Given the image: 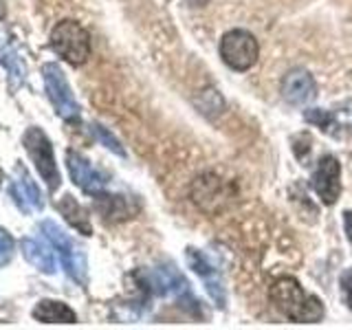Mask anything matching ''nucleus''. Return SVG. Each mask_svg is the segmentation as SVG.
<instances>
[{
    "mask_svg": "<svg viewBox=\"0 0 352 330\" xmlns=\"http://www.w3.org/2000/svg\"><path fill=\"white\" fill-rule=\"evenodd\" d=\"M40 231L44 234V238L53 245V249L58 251L66 273H69L77 284H86V275H88L86 256H84V251L71 240V236L64 234L62 227L51 223V220H44V223L40 225Z\"/></svg>",
    "mask_w": 352,
    "mask_h": 330,
    "instance_id": "obj_5",
    "label": "nucleus"
},
{
    "mask_svg": "<svg viewBox=\"0 0 352 330\" xmlns=\"http://www.w3.org/2000/svg\"><path fill=\"white\" fill-rule=\"evenodd\" d=\"M313 190L324 205H335L341 194V163L333 154H326L317 161L313 172Z\"/></svg>",
    "mask_w": 352,
    "mask_h": 330,
    "instance_id": "obj_7",
    "label": "nucleus"
},
{
    "mask_svg": "<svg viewBox=\"0 0 352 330\" xmlns=\"http://www.w3.org/2000/svg\"><path fill=\"white\" fill-rule=\"evenodd\" d=\"M66 168H69L73 183L80 187L82 192L91 196H99L106 192V185H108L106 174L99 172L91 161L82 157V154H77L73 150L66 152Z\"/></svg>",
    "mask_w": 352,
    "mask_h": 330,
    "instance_id": "obj_8",
    "label": "nucleus"
},
{
    "mask_svg": "<svg viewBox=\"0 0 352 330\" xmlns=\"http://www.w3.org/2000/svg\"><path fill=\"white\" fill-rule=\"evenodd\" d=\"M150 286L159 295H168L172 291H181L187 286V282L183 280V275L176 273L172 267H161L150 275Z\"/></svg>",
    "mask_w": 352,
    "mask_h": 330,
    "instance_id": "obj_16",
    "label": "nucleus"
},
{
    "mask_svg": "<svg viewBox=\"0 0 352 330\" xmlns=\"http://www.w3.org/2000/svg\"><path fill=\"white\" fill-rule=\"evenodd\" d=\"M192 198L196 205H201L205 212H216L218 205L227 201V185L218 179L214 172L201 174L192 185Z\"/></svg>",
    "mask_w": 352,
    "mask_h": 330,
    "instance_id": "obj_11",
    "label": "nucleus"
},
{
    "mask_svg": "<svg viewBox=\"0 0 352 330\" xmlns=\"http://www.w3.org/2000/svg\"><path fill=\"white\" fill-rule=\"evenodd\" d=\"M269 297L278 311L295 324H317L324 319V304L317 295L308 293L291 275L278 278L269 289Z\"/></svg>",
    "mask_w": 352,
    "mask_h": 330,
    "instance_id": "obj_1",
    "label": "nucleus"
},
{
    "mask_svg": "<svg viewBox=\"0 0 352 330\" xmlns=\"http://www.w3.org/2000/svg\"><path fill=\"white\" fill-rule=\"evenodd\" d=\"M282 95L293 106H304L317 97V84L315 77L306 69H293L284 75L282 80Z\"/></svg>",
    "mask_w": 352,
    "mask_h": 330,
    "instance_id": "obj_10",
    "label": "nucleus"
},
{
    "mask_svg": "<svg viewBox=\"0 0 352 330\" xmlns=\"http://www.w3.org/2000/svg\"><path fill=\"white\" fill-rule=\"evenodd\" d=\"M344 229H346L348 242L352 245V212H344Z\"/></svg>",
    "mask_w": 352,
    "mask_h": 330,
    "instance_id": "obj_21",
    "label": "nucleus"
},
{
    "mask_svg": "<svg viewBox=\"0 0 352 330\" xmlns=\"http://www.w3.org/2000/svg\"><path fill=\"white\" fill-rule=\"evenodd\" d=\"M51 49L73 66H82L91 55V36L75 20H62L51 31Z\"/></svg>",
    "mask_w": 352,
    "mask_h": 330,
    "instance_id": "obj_2",
    "label": "nucleus"
},
{
    "mask_svg": "<svg viewBox=\"0 0 352 330\" xmlns=\"http://www.w3.org/2000/svg\"><path fill=\"white\" fill-rule=\"evenodd\" d=\"M11 198L14 203L22 209L25 214H36L42 212L44 201H42V192L36 185V181L31 179V174L22 168V165H16V176L11 181Z\"/></svg>",
    "mask_w": 352,
    "mask_h": 330,
    "instance_id": "obj_9",
    "label": "nucleus"
},
{
    "mask_svg": "<svg viewBox=\"0 0 352 330\" xmlns=\"http://www.w3.org/2000/svg\"><path fill=\"white\" fill-rule=\"evenodd\" d=\"M14 251H16V242L11 238L7 231L0 227V267H5V264L14 258Z\"/></svg>",
    "mask_w": 352,
    "mask_h": 330,
    "instance_id": "obj_18",
    "label": "nucleus"
},
{
    "mask_svg": "<svg viewBox=\"0 0 352 330\" xmlns=\"http://www.w3.org/2000/svg\"><path fill=\"white\" fill-rule=\"evenodd\" d=\"M20 251L22 256H25V260L29 264H33L38 271L42 273H55L58 271V260H55V256H58V251L53 249V245H44L42 240H36V238H25L20 242Z\"/></svg>",
    "mask_w": 352,
    "mask_h": 330,
    "instance_id": "obj_13",
    "label": "nucleus"
},
{
    "mask_svg": "<svg viewBox=\"0 0 352 330\" xmlns=\"http://www.w3.org/2000/svg\"><path fill=\"white\" fill-rule=\"evenodd\" d=\"M339 291H341V300L348 306V311H352V267H348L339 275Z\"/></svg>",
    "mask_w": 352,
    "mask_h": 330,
    "instance_id": "obj_19",
    "label": "nucleus"
},
{
    "mask_svg": "<svg viewBox=\"0 0 352 330\" xmlns=\"http://www.w3.org/2000/svg\"><path fill=\"white\" fill-rule=\"evenodd\" d=\"M42 75H44V88H47V95L51 99L53 108L58 110V115L66 121H80L82 108L77 104V99L73 95V88L66 80L64 71L60 69L58 64H44L42 66Z\"/></svg>",
    "mask_w": 352,
    "mask_h": 330,
    "instance_id": "obj_6",
    "label": "nucleus"
},
{
    "mask_svg": "<svg viewBox=\"0 0 352 330\" xmlns=\"http://www.w3.org/2000/svg\"><path fill=\"white\" fill-rule=\"evenodd\" d=\"M93 132H95V137L104 143V146L110 150V152H115V154H119V157H126V150H124V146L119 143V139L113 135V132H108L104 126H99V124H93Z\"/></svg>",
    "mask_w": 352,
    "mask_h": 330,
    "instance_id": "obj_17",
    "label": "nucleus"
},
{
    "mask_svg": "<svg viewBox=\"0 0 352 330\" xmlns=\"http://www.w3.org/2000/svg\"><path fill=\"white\" fill-rule=\"evenodd\" d=\"M5 64L9 66V73H11V77H14V82H16V77H18V82H20V84L25 82V66H22V62L16 58V55L7 53Z\"/></svg>",
    "mask_w": 352,
    "mask_h": 330,
    "instance_id": "obj_20",
    "label": "nucleus"
},
{
    "mask_svg": "<svg viewBox=\"0 0 352 330\" xmlns=\"http://www.w3.org/2000/svg\"><path fill=\"white\" fill-rule=\"evenodd\" d=\"M22 146H25L27 154L31 157L33 165H36L38 174L42 176V181L47 183V187L51 192H55L60 187L62 179H60V170L58 163H55V152H53V143L49 141V137L44 135L40 128H29L22 137Z\"/></svg>",
    "mask_w": 352,
    "mask_h": 330,
    "instance_id": "obj_4",
    "label": "nucleus"
},
{
    "mask_svg": "<svg viewBox=\"0 0 352 330\" xmlns=\"http://www.w3.org/2000/svg\"><path fill=\"white\" fill-rule=\"evenodd\" d=\"M58 209H60V214L66 218V223H69L73 229H77L84 236H91L93 234L91 220H88V212H86V209L80 203L75 201L71 194H66L62 198V201L58 203Z\"/></svg>",
    "mask_w": 352,
    "mask_h": 330,
    "instance_id": "obj_15",
    "label": "nucleus"
},
{
    "mask_svg": "<svg viewBox=\"0 0 352 330\" xmlns=\"http://www.w3.org/2000/svg\"><path fill=\"white\" fill-rule=\"evenodd\" d=\"M187 264H190L192 271L205 282L207 293L212 295V300L223 308L225 306V286H223V280H220L218 271L214 269V264L205 258L203 251H196V249H187Z\"/></svg>",
    "mask_w": 352,
    "mask_h": 330,
    "instance_id": "obj_12",
    "label": "nucleus"
},
{
    "mask_svg": "<svg viewBox=\"0 0 352 330\" xmlns=\"http://www.w3.org/2000/svg\"><path fill=\"white\" fill-rule=\"evenodd\" d=\"M0 183H3V170H0Z\"/></svg>",
    "mask_w": 352,
    "mask_h": 330,
    "instance_id": "obj_22",
    "label": "nucleus"
},
{
    "mask_svg": "<svg viewBox=\"0 0 352 330\" xmlns=\"http://www.w3.org/2000/svg\"><path fill=\"white\" fill-rule=\"evenodd\" d=\"M33 317L42 324H75L77 315L64 302L58 300H42L33 308Z\"/></svg>",
    "mask_w": 352,
    "mask_h": 330,
    "instance_id": "obj_14",
    "label": "nucleus"
},
{
    "mask_svg": "<svg viewBox=\"0 0 352 330\" xmlns=\"http://www.w3.org/2000/svg\"><path fill=\"white\" fill-rule=\"evenodd\" d=\"M220 58L231 71L245 73L251 66H256L260 58V44L251 31L247 29H231L227 31L218 44Z\"/></svg>",
    "mask_w": 352,
    "mask_h": 330,
    "instance_id": "obj_3",
    "label": "nucleus"
}]
</instances>
